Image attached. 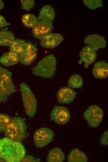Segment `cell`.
I'll return each instance as SVG.
<instances>
[{"label": "cell", "mask_w": 108, "mask_h": 162, "mask_svg": "<svg viewBox=\"0 0 108 162\" xmlns=\"http://www.w3.org/2000/svg\"><path fill=\"white\" fill-rule=\"evenodd\" d=\"M52 29V21L38 20L33 28L32 34L34 37L40 39L45 35L50 33Z\"/></svg>", "instance_id": "cell-8"}, {"label": "cell", "mask_w": 108, "mask_h": 162, "mask_svg": "<svg viewBox=\"0 0 108 162\" xmlns=\"http://www.w3.org/2000/svg\"><path fill=\"white\" fill-rule=\"evenodd\" d=\"M14 34L11 32L2 30L0 31V45L10 46L15 40Z\"/></svg>", "instance_id": "cell-20"}, {"label": "cell", "mask_w": 108, "mask_h": 162, "mask_svg": "<svg viewBox=\"0 0 108 162\" xmlns=\"http://www.w3.org/2000/svg\"><path fill=\"white\" fill-rule=\"evenodd\" d=\"M93 75L97 78L105 79L108 75V64L104 61L96 63L92 69Z\"/></svg>", "instance_id": "cell-15"}, {"label": "cell", "mask_w": 108, "mask_h": 162, "mask_svg": "<svg viewBox=\"0 0 108 162\" xmlns=\"http://www.w3.org/2000/svg\"><path fill=\"white\" fill-rule=\"evenodd\" d=\"M25 155V148L19 141L7 137L0 139V157L6 162H20Z\"/></svg>", "instance_id": "cell-1"}, {"label": "cell", "mask_w": 108, "mask_h": 162, "mask_svg": "<svg viewBox=\"0 0 108 162\" xmlns=\"http://www.w3.org/2000/svg\"><path fill=\"white\" fill-rule=\"evenodd\" d=\"M34 158L31 156H25L20 162H36Z\"/></svg>", "instance_id": "cell-29"}, {"label": "cell", "mask_w": 108, "mask_h": 162, "mask_svg": "<svg viewBox=\"0 0 108 162\" xmlns=\"http://www.w3.org/2000/svg\"><path fill=\"white\" fill-rule=\"evenodd\" d=\"M10 25V24L7 21L5 18L2 16L0 15V28Z\"/></svg>", "instance_id": "cell-27"}, {"label": "cell", "mask_w": 108, "mask_h": 162, "mask_svg": "<svg viewBox=\"0 0 108 162\" xmlns=\"http://www.w3.org/2000/svg\"><path fill=\"white\" fill-rule=\"evenodd\" d=\"M65 159V155L62 150L59 148H56L50 151L47 160L49 162H62Z\"/></svg>", "instance_id": "cell-19"}, {"label": "cell", "mask_w": 108, "mask_h": 162, "mask_svg": "<svg viewBox=\"0 0 108 162\" xmlns=\"http://www.w3.org/2000/svg\"><path fill=\"white\" fill-rule=\"evenodd\" d=\"M23 9L29 11L33 7L34 2L33 0H21L20 1Z\"/></svg>", "instance_id": "cell-26"}, {"label": "cell", "mask_w": 108, "mask_h": 162, "mask_svg": "<svg viewBox=\"0 0 108 162\" xmlns=\"http://www.w3.org/2000/svg\"><path fill=\"white\" fill-rule=\"evenodd\" d=\"M54 133L47 128L43 127L37 130L35 132L33 139L36 146L38 147L45 146L52 140Z\"/></svg>", "instance_id": "cell-6"}, {"label": "cell", "mask_w": 108, "mask_h": 162, "mask_svg": "<svg viewBox=\"0 0 108 162\" xmlns=\"http://www.w3.org/2000/svg\"><path fill=\"white\" fill-rule=\"evenodd\" d=\"M80 60L79 61V64L84 63V67L87 68L88 65L94 62L97 58V54L95 50L89 45H87L82 49L80 53Z\"/></svg>", "instance_id": "cell-12"}, {"label": "cell", "mask_w": 108, "mask_h": 162, "mask_svg": "<svg viewBox=\"0 0 108 162\" xmlns=\"http://www.w3.org/2000/svg\"><path fill=\"white\" fill-rule=\"evenodd\" d=\"M64 39L60 34L49 33L40 39L41 45L44 47L52 48L58 45Z\"/></svg>", "instance_id": "cell-11"}, {"label": "cell", "mask_w": 108, "mask_h": 162, "mask_svg": "<svg viewBox=\"0 0 108 162\" xmlns=\"http://www.w3.org/2000/svg\"><path fill=\"white\" fill-rule=\"evenodd\" d=\"M4 7V4L2 0H0V10L2 9Z\"/></svg>", "instance_id": "cell-31"}, {"label": "cell", "mask_w": 108, "mask_h": 162, "mask_svg": "<svg viewBox=\"0 0 108 162\" xmlns=\"http://www.w3.org/2000/svg\"><path fill=\"white\" fill-rule=\"evenodd\" d=\"M108 133L107 130L104 132L101 140V143L104 145H108Z\"/></svg>", "instance_id": "cell-28"}, {"label": "cell", "mask_w": 108, "mask_h": 162, "mask_svg": "<svg viewBox=\"0 0 108 162\" xmlns=\"http://www.w3.org/2000/svg\"><path fill=\"white\" fill-rule=\"evenodd\" d=\"M2 67L1 66H0V69Z\"/></svg>", "instance_id": "cell-33"}, {"label": "cell", "mask_w": 108, "mask_h": 162, "mask_svg": "<svg viewBox=\"0 0 108 162\" xmlns=\"http://www.w3.org/2000/svg\"><path fill=\"white\" fill-rule=\"evenodd\" d=\"M82 78L79 74L71 76L68 81L69 86L73 88H77L81 87L83 85Z\"/></svg>", "instance_id": "cell-23"}, {"label": "cell", "mask_w": 108, "mask_h": 162, "mask_svg": "<svg viewBox=\"0 0 108 162\" xmlns=\"http://www.w3.org/2000/svg\"><path fill=\"white\" fill-rule=\"evenodd\" d=\"M11 118L6 114H0V133L4 131Z\"/></svg>", "instance_id": "cell-24"}, {"label": "cell", "mask_w": 108, "mask_h": 162, "mask_svg": "<svg viewBox=\"0 0 108 162\" xmlns=\"http://www.w3.org/2000/svg\"><path fill=\"white\" fill-rule=\"evenodd\" d=\"M68 158L69 162H86L87 161L86 155L77 149L72 150L69 154Z\"/></svg>", "instance_id": "cell-18"}, {"label": "cell", "mask_w": 108, "mask_h": 162, "mask_svg": "<svg viewBox=\"0 0 108 162\" xmlns=\"http://www.w3.org/2000/svg\"><path fill=\"white\" fill-rule=\"evenodd\" d=\"M56 60L54 56L50 55L43 58L34 68V74L44 78L51 77L56 70Z\"/></svg>", "instance_id": "cell-3"}, {"label": "cell", "mask_w": 108, "mask_h": 162, "mask_svg": "<svg viewBox=\"0 0 108 162\" xmlns=\"http://www.w3.org/2000/svg\"><path fill=\"white\" fill-rule=\"evenodd\" d=\"M24 121V119L20 117L11 118L4 131L6 137L16 141L22 140L25 137L26 128Z\"/></svg>", "instance_id": "cell-2"}, {"label": "cell", "mask_w": 108, "mask_h": 162, "mask_svg": "<svg viewBox=\"0 0 108 162\" xmlns=\"http://www.w3.org/2000/svg\"><path fill=\"white\" fill-rule=\"evenodd\" d=\"M37 49L33 44L27 42V45L19 56L20 63L25 65H29L36 58L37 53Z\"/></svg>", "instance_id": "cell-10"}, {"label": "cell", "mask_w": 108, "mask_h": 162, "mask_svg": "<svg viewBox=\"0 0 108 162\" xmlns=\"http://www.w3.org/2000/svg\"><path fill=\"white\" fill-rule=\"evenodd\" d=\"M84 42L88 44L96 51L106 46V42L104 37L96 34L88 36L84 40Z\"/></svg>", "instance_id": "cell-13"}, {"label": "cell", "mask_w": 108, "mask_h": 162, "mask_svg": "<svg viewBox=\"0 0 108 162\" xmlns=\"http://www.w3.org/2000/svg\"><path fill=\"white\" fill-rule=\"evenodd\" d=\"M103 111L98 106H90L83 114L84 118L91 126H98L102 120Z\"/></svg>", "instance_id": "cell-5"}, {"label": "cell", "mask_w": 108, "mask_h": 162, "mask_svg": "<svg viewBox=\"0 0 108 162\" xmlns=\"http://www.w3.org/2000/svg\"><path fill=\"white\" fill-rule=\"evenodd\" d=\"M51 119L58 124H65L69 120L70 114L66 107L60 106L55 107L51 113Z\"/></svg>", "instance_id": "cell-9"}, {"label": "cell", "mask_w": 108, "mask_h": 162, "mask_svg": "<svg viewBox=\"0 0 108 162\" xmlns=\"http://www.w3.org/2000/svg\"><path fill=\"white\" fill-rule=\"evenodd\" d=\"M27 44L25 40L20 39H15L10 46V51L18 54L19 56L25 48Z\"/></svg>", "instance_id": "cell-21"}, {"label": "cell", "mask_w": 108, "mask_h": 162, "mask_svg": "<svg viewBox=\"0 0 108 162\" xmlns=\"http://www.w3.org/2000/svg\"><path fill=\"white\" fill-rule=\"evenodd\" d=\"M20 87L26 112L29 117H33L36 110L37 100L32 91L26 84L21 83Z\"/></svg>", "instance_id": "cell-4"}, {"label": "cell", "mask_w": 108, "mask_h": 162, "mask_svg": "<svg viewBox=\"0 0 108 162\" xmlns=\"http://www.w3.org/2000/svg\"><path fill=\"white\" fill-rule=\"evenodd\" d=\"M19 61V55L10 51L4 53L0 57V63L6 66L14 65Z\"/></svg>", "instance_id": "cell-16"}, {"label": "cell", "mask_w": 108, "mask_h": 162, "mask_svg": "<svg viewBox=\"0 0 108 162\" xmlns=\"http://www.w3.org/2000/svg\"><path fill=\"white\" fill-rule=\"evenodd\" d=\"M11 75V73L8 70L2 67L0 69V86L6 95L15 91Z\"/></svg>", "instance_id": "cell-7"}, {"label": "cell", "mask_w": 108, "mask_h": 162, "mask_svg": "<svg viewBox=\"0 0 108 162\" xmlns=\"http://www.w3.org/2000/svg\"><path fill=\"white\" fill-rule=\"evenodd\" d=\"M76 95L75 92L72 89L68 87H63L57 92V99L60 103L67 104L72 102Z\"/></svg>", "instance_id": "cell-14"}, {"label": "cell", "mask_w": 108, "mask_h": 162, "mask_svg": "<svg viewBox=\"0 0 108 162\" xmlns=\"http://www.w3.org/2000/svg\"><path fill=\"white\" fill-rule=\"evenodd\" d=\"M21 20L25 26L33 28L36 24L38 19L33 14H26L22 16Z\"/></svg>", "instance_id": "cell-22"}, {"label": "cell", "mask_w": 108, "mask_h": 162, "mask_svg": "<svg viewBox=\"0 0 108 162\" xmlns=\"http://www.w3.org/2000/svg\"><path fill=\"white\" fill-rule=\"evenodd\" d=\"M84 4L91 9H94L102 6L101 0H84Z\"/></svg>", "instance_id": "cell-25"}, {"label": "cell", "mask_w": 108, "mask_h": 162, "mask_svg": "<svg viewBox=\"0 0 108 162\" xmlns=\"http://www.w3.org/2000/svg\"><path fill=\"white\" fill-rule=\"evenodd\" d=\"M7 95L2 90L1 87L0 86V101H2L6 98Z\"/></svg>", "instance_id": "cell-30"}, {"label": "cell", "mask_w": 108, "mask_h": 162, "mask_svg": "<svg viewBox=\"0 0 108 162\" xmlns=\"http://www.w3.org/2000/svg\"><path fill=\"white\" fill-rule=\"evenodd\" d=\"M0 162H6L3 159L0 157Z\"/></svg>", "instance_id": "cell-32"}, {"label": "cell", "mask_w": 108, "mask_h": 162, "mask_svg": "<svg viewBox=\"0 0 108 162\" xmlns=\"http://www.w3.org/2000/svg\"><path fill=\"white\" fill-rule=\"evenodd\" d=\"M55 17L54 9L49 5L44 6L40 10L38 17V20L52 21Z\"/></svg>", "instance_id": "cell-17"}]
</instances>
